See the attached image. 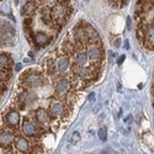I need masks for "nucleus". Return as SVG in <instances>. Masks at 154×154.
<instances>
[{
	"label": "nucleus",
	"instance_id": "1",
	"mask_svg": "<svg viewBox=\"0 0 154 154\" xmlns=\"http://www.w3.org/2000/svg\"><path fill=\"white\" fill-rule=\"evenodd\" d=\"M54 89H56V95L62 97V100L66 97L70 91L75 90L73 86V80H72V75H67L63 76V78H59L56 84H54Z\"/></svg>",
	"mask_w": 154,
	"mask_h": 154
},
{
	"label": "nucleus",
	"instance_id": "2",
	"mask_svg": "<svg viewBox=\"0 0 154 154\" xmlns=\"http://www.w3.org/2000/svg\"><path fill=\"white\" fill-rule=\"evenodd\" d=\"M72 107H69L64 101H54L49 105V116L52 119H64L70 113Z\"/></svg>",
	"mask_w": 154,
	"mask_h": 154
},
{
	"label": "nucleus",
	"instance_id": "3",
	"mask_svg": "<svg viewBox=\"0 0 154 154\" xmlns=\"http://www.w3.org/2000/svg\"><path fill=\"white\" fill-rule=\"evenodd\" d=\"M21 82L23 85H26L29 88H38L43 85V78L41 74H38L36 72H27L21 76Z\"/></svg>",
	"mask_w": 154,
	"mask_h": 154
},
{
	"label": "nucleus",
	"instance_id": "4",
	"mask_svg": "<svg viewBox=\"0 0 154 154\" xmlns=\"http://www.w3.org/2000/svg\"><path fill=\"white\" fill-rule=\"evenodd\" d=\"M86 54L91 62L104 60V48L101 43H86Z\"/></svg>",
	"mask_w": 154,
	"mask_h": 154
},
{
	"label": "nucleus",
	"instance_id": "5",
	"mask_svg": "<svg viewBox=\"0 0 154 154\" xmlns=\"http://www.w3.org/2000/svg\"><path fill=\"white\" fill-rule=\"evenodd\" d=\"M53 37H51L48 33L46 32H36L35 35H32V42H35V45L37 47H45L47 45H49V42L52 41Z\"/></svg>",
	"mask_w": 154,
	"mask_h": 154
},
{
	"label": "nucleus",
	"instance_id": "6",
	"mask_svg": "<svg viewBox=\"0 0 154 154\" xmlns=\"http://www.w3.org/2000/svg\"><path fill=\"white\" fill-rule=\"evenodd\" d=\"M22 132L25 136L27 137H36L38 133V128L36 126V123L29 119H23L22 122Z\"/></svg>",
	"mask_w": 154,
	"mask_h": 154
},
{
	"label": "nucleus",
	"instance_id": "7",
	"mask_svg": "<svg viewBox=\"0 0 154 154\" xmlns=\"http://www.w3.org/2000/svg\"><path fill=\"white\" fill-rule=\"evenodd\" d=\"M70 67V58L68 56H59L56 60V70L57 73H66Z\"/></svg>",
	"mask_w": 154,
	"mask_h": 154
},
{
	"label": "nucleus",
	"instance_id": "8",
	"mask_svg": "<svg viewBox=\"0 0 154 154\" xmlns=\"http://www.w3.org/2000/svg\"><path fill=\"white\" fill-rule=\"evenodd\" d=\"M84 31H85L88 43H100V37H99L96 30L93 26H90L89 23H86L84 26Z\"/></svg>",
	"mask_w": 154,
	"mask_h": 154
},
{
	"label": "nucleus",
	"instance_id": "9",
	"mask_svg": "<svg viewBox=\"0 0 154 154\" xmlns=\"http://www.w3.org/2000/svg\"><path fill=\"white\" fill-rule=\"evenodd\" d=\"M35 119L41 126H48L51 123V116L45 109H37L35 113Z\"/></svg>",
	"mask_w": 154,
	"mask_h": 154
},
{
	"label": "nucleus",
	"instance_id": "10",
	"mask_svg": "<svg viewBox=\"0 0 154 154\" xmlns=\"http://www.w3.org/2000/svg\"><path fill=\"white\" fill-rule=\"evenodd\" d=\"M5 121L10 127L17 128V126L20 125V115H19V112L16 110H10L6 113V116H5Z\"/></svg>",
	"mask_w": 154,
	"mask_h": 154
},
{
	"label": "nucleus",
	"instance_id": "11",
	"mask_svg": "<svg viewBox=\"0 0 154 154\" xmlns=\"http://www.w3.org/2000/svg\"><path fill=\"white\" fill-rule=\"evenodd\" d=\"M38 3L36 0H29V2L23 5L21 12H22V16L23 17H32V15L35 14V11L37 10Z\"/></svg>",
	"mask_w": 154,
	"mask_h": 154
},
{
	"label": "nucleus",
	"instance_id": "12",
	"mask_svg": "<svg viewBox=\"0 0 154 154\" xmlns=\"http://www.w3.org/2000/svg\"><path fill=\"white\" fill-rule=\"evenodd\" d=\"M15 148L21 152V153H29L30 150V142L26 139V138H23V137H16L15 139Z\"/></svg>",
	"mask_w": 154,
	"mask_h": 154
},
{
	"label": "nucleus",
	"instance_id": "13",
	"mask_svg": "<svg viewBox=\"0 0 154 154\" xmlns=\"http://www.w3.org/2000/svg\"><path fill=\"white\" fill-rule=\"evenodd\" d=\"M17 97H19L20 101L25 102V104H32L33 101H36L37 95H36V93H33L31 90H22V91L19 93Z\"/></svg>",
	"mask_w": 154,
	"mask_h": 154
},
{
	"label": "nucleus",
	"instance_id": "14",
	"mask_svg": "<svg viewBox=\"0 0 154 154\" xmlns=\"http://www.w3.org/2000/svg\"><path fill=\"white\" fill-rule=\"evenodd\" d=\"M15 139V136H14V132L12 131H9V130H3L0 132V142L4 146H11L12 142Z\"/></svg>",
	"mask_w": 154,
	"mask_h": 154
},
{
	"label": "nucleus",
	"instance_id": "15",
	"mask_svg": "<svg viewBox=\"0 0 154 154\" xmlns=\"http://www.w3.org/2000/svg\"><path fill=\"white\" fill-rule=\"evenodd\" d=\"M88 54L85 52V49H79L76 51L75 54H74V63L78 64L80 67H85L86 63H88Z\"/></svg>",
	"mask_w": 154,
	"mask_h": 154
},
{
	"label": "nucleus",
	"instance_id": "16",
	"mask_svg": "<svg viewBox=\"0 0 154 154\" xmlns=\"http://www.w3.org/2000/svg\"><path fill=\"white\" fill-rule=\"evenodd\" d=\"M41 19H42V21L47 25V26L52 27L53 20H52V15H51V8L45 6V8L42 9V11H41Z\"/></svg>",
	"mask_w": 154,
	"mask_h": 154
},
{
	"label": "nucleus",
	"instance_id": "17",
	"mask_svg": "<svg viewBox=\"0 0 154 154\" xmlns=\"http://www.w3.org/2000/svg\"><path fill=\"white\" fill-rule=\"evenodd\" d=\"M11 58L6 53H0V69H10Z\"/></svg>",
	"mask_w": 154,
	"mask_h": 154
},
{
	"label": "nucleus",
	"instance_id": "18",
	"mask_svg": "<svg viewBox=\"0 0 154 154\" xmlns=\"http://www.w3.org/2000/svg\"><path fill=\"white\" fill-rule=\"evenodd\" d=\"M23 30L26 32V36L30 38L32 37L33 32H32V17H26L23 21Z\"/></svg>",
	"mask_w": 154,
	"mask_h": 154
},
{
	"label": "nucleus",
	"instance_id": "19",
	"mask_svg": "<svg viewBox=\"0 0 154 154\" xmlns=\"http://www.w3.org/2000/svg\"><path fill=\"white\" fill-rule=\"evenodd\" d=\"M0 26H2V29L4 30V33L10 35V36H15L16 30L14 29V26H12L11 23H9V22H4V23L0 25Z\"/></svg>",
	"mask_w": 154,
	"mask_h": 154
},
{
	"label": "nucleus",
	"instance_id": "20",
	"mask_svg": "<svg viewBox=\"0 0 154 154\" xmlns=\"http://www.w3.org/2000/svg\"><path fill=\"white\" fill-rule=\"evenodd\" d=\"M106 131H107L106 127H102V128H100L99 132H97L99 138L102 140V142H106V139H107V132H106Z\"/></svg>",
	"mask_w": 154,
	"mask_h": 154
},
{
	"label": "nucleus",
	"instance_id": "21",
	"mask_svg": "<svg viewBox=\"0 0 154 154\" xmlns=\"http://www.w3.org/2000/svg\"><path fill=\"white\" fill-rule=\"evenodd\" d=\"M79 138H80V137H79V133H78V132H75V133H74V136L72 137L73 142H74V140H79Z\"/></svg>",
	"mask_w": 154,
	"mask_h": 154
},
{
	"label": "nucleus",
	"instance_id": "22",
	"mask_svg": "<svg viewBox=\"0 0 154 154\" xmlns=\"http://www.w3.org/2000/svg\"><path fill=\"white\" fill-rule=\"evenodd\" d=\"M89 101H95V94H90V96H89Z\"/></svg>",
	"mask_w": 154,
	"mask_h": 154
},
{
	"label": "nucleus",
	"instance_id": "23",
	"mask_svg": "<svg viewBox=\"0 0 154 154\" xmlns=\"http://www.w3.org/2000/svg\"><path fill=\"white\" fill-rule=\"evenodd\" d=\"M125 58H126V57H125V56H122V57H120V58H119V59H117V63H119V64H121V63H122V62H123V60H125Z\"/></svg>",
	"mask_w": 154,
	"mask_h": 154
},
{
	"label": "nucleus",
	"instance_id": "24",
	"mask_svg": "<svg viewBox=\"0 0 154 154\" xmlns=\"http://www.w3.org/2000/svg\"><path fill=\"white\" fill-rule=\"evenodd\" d=\"M120 42H121L120 40H116V41H115V47H117V48H119V47H120Z\"/></svg>",
	"mask_w": 154,
	"mask_h": 154
},
{
	"label": "nucleus",
	"instance_id": "25",
	"mask_svg": "<svg viewBox=\"0 0 154 154\" xmlns=\"http://www.w3.org/2000/svg\"><path fill=\"white\" fill-rule=\"evenodd\" d=\"M2 43H3V33L0 32V45H2Z\"/></svg>",
	"mask_w": 154,
	"mask_h": 154
},
{
	"label": "nucleus",
	"instance_id": "26",
	"mask_svg": "<svg viewBox=\"0 0 154 154\" xmlns=\"http://www.w3.org/2000/svg\"><path fill=\"white\" fill-rule=\"evenodd\" d=\"M20 69H21V64H16V70L19 72Z\"/></svg>",
	"mask_w": 154,
	"mask_h": 154
},
{
	"label": "nucleus",
	"instance_id": "27",
	"mask_svg": "<svg viewBox=\"0 0 154 154\" xmlns=\"http://www.w3.org/2000/svg\"><path fill=\"white\" fill-rule=\"evenodd\" d=\"M36 2H37V3H43L45 0H36Z\"/></svg>",
	"mask_w": 154,
	"mask_h": 154
}]
</instances>
